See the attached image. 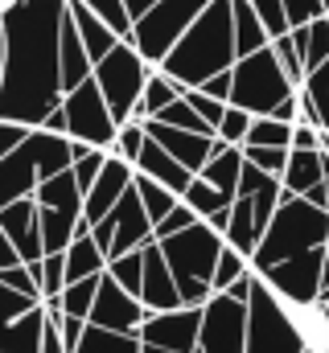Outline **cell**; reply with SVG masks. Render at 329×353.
Here are the masks:
<instances>
[{
  "label": "cell",
  "mask_w": 329,
  "mask_h": 353,
  "mask_svg": "<svg viewBox=\"0 0 329 353\" xmlns=\"http://www.w3.org/2000/svg\"><path fill=\"white\" fill-rule=\"evenodd\" d=\"M70 0H4L0 119L41 128L62 107V25Z\"/></svg>",
  "instance_id": "cell-1"
},
{
  "label": "cell",
  "mask_w": 329,
  "mask_h": 353,
  "mask_svg": "<svg viewBox=\"0 0 329 353\" xmlns=\"http://www.w3.org/2000/svg\"><path fill=\"white\" fill-rule=\"evenodd\" d=\"M239 62L235 50V4L231 0H210V8L181 33V41L164 54L161 70L181 87H202L206 79L231 70Z\"/></svg>",
  "instance_id": "cell-2"
},
{
  "label": "cell",
  "mask_w": 329,
  "mask_h": 353,
  "mask_svg": "<svg viewBox=\"0 0 329 353\" xmlns=\"http://www.w3.org/2000/svg\"><path fill=\"white\" fill-rule=\"evenodd\" d=\"M169 259V271L177 279V292H181V304L189 308H202L210 296H214V267H218V255L227 247L223 230H214L210 222H194L169 239H157Z\"/></svg>",
  "instance_id": "cell-3"
},
{
  "label": "cell",
  "mask_w": 329,
  "mask_h": 353,
  "mask_svg": "<svg viewBox=\"0 0 329 353\" xmlns=\"http://www.w3.org/2000/svg\"><path fill=\"white\" fill-rule=\"evenodd\" d=\"M329 243V210L313 205L309 197H292L284 193L280 210L272 214L255 255H251V267L263 271L272 263H284L292 255H305V251H321Z\"/></svg>",
  "instance_id": "cell-4"
},
{
  "label": "cell",
  "mask_w": 329,
  "mask_h": 353,
  "mask_svg": "<svg viewBox=\"0 0 329 353\" xmlns=\"http://www.w3.org/2000/svg\"><path fill=\"white\" fill-rule=\"evenodd\" d=\"M231 79H235V83H231V103L243 107V111H251V115H272L288 94L301 90L288 79V70L280 66V58H276L272 46H263V50L239 58V62L231 66Z\"/></svg>",
  "instance_id": "cell-5"
},
{
  "label": "cell",
  "mask_w": 329,
  "mask_h": 353,
  "mask_svg": "<svg viewBox=\"0 0 329 353\" xmlns=\"http://www.w3.org/2000/svg\"><path fill=\"white\" fill-rule=\"evenodd\" d=\"M37 201V222H41V243H46V255H58L75 243L79 226L86 222L82 210H86V193L82 185L75 181V169L66 173H54L46 176L33 193Z\"/></svg>",
  "instance_id": "cell-6"
},
{
  "label": "cell",
  "mask_w": 329,
  "mask_h": 353,
  "mask_svg": "<svg viewBox=\"0 0 329 353\" xmlns=\"http://www.w3.org/2000/svg\"><path fill=\"white\" fill-rule=\"evenodd\" d=\"M149 74H153V62L128 37L103 62H95V83H99V90H103V99H107V107H111V115H115L120 128L136 115L140 94L149 87Z\"/></svg>",
  "instance_id": "cell-7"
},
{
  "label": "cell",
  "mask_w": 329,
  "mask_h": 353,
  "mask_svg": "<svg viewBox=\"0 0 329 353\" xmlns=\"http://www.w3.org/2000/svg\"><path fill=\"white\" fill-rule=\"evenodd\" d=\"M247 353H309L284 300L255 275L251 300H247Z\"/></svg>",
  "instance_id": "cell-8"
},
{
  "label": "cell",
  "mask_w": 329,
  "mask_h": 353,
  "mask_svg": "<svg viewBox=\"0 0 329 353\" xmlns=\"http://www.w3.org/2000/svg\"><path fill=\"white\" fill-rule=\"evenodd\" d=\"M206 8H210V0H157L144 17H136L128 41H132L153 66H161L164 54L181 41V33H185Z\"/></svg>",
  "instance_id": "cell-9"
},
{
  "label": "cell",
  "mask_w": 329,
  "mask_h": 353,
  "mask_svg": "<svg viewBox=\"0 0 329 353\" xmlns=\"http://www.w3.org/2000/svg\"><path fill=\"white\" fill-rule=\"evenodd\" d=\"M62 115H66V136H70V140L111 152V144H115V136H120V123H115V115H111L103 90L95 83V74H91L82 87L62 94Z\"/></svg>",
  "instance_id": "cell-10"
},
{
  "label": "cell",
  "mask_w": 329,
  "mask_h": 353,
  "mask_svg": "<svg viewBox=\"0 0 329 353\" xmlns=\"http://www.w3.org/2000/svg\"><path fill=\"white\" fill-rule=\"evenodd\" d=\"M46 300L17 292L0 279V353H41L46 337Z\"/></svg>",
  "instance_id": "cell-11"
},
{
  "label": "cell",
  "mask_w": 329,
  "mask_h": 353,
  "mask_svg": "<svg viewBox=\"0 0 329 353\" xmlns=\"http://www.w3.org/2000/svg\"><path fill=\"white\" fill-rule=\"evenodd\" d=\"M91 234H95V243L103 247L107 259H120V255L140 251L144 243H153V218H149V210H144V201H140V193H136V181H132V189L111 205V214L91 226Z\"/></svg>",
  "instance_id": "cell-12"
},
{
  "label": "cell",
  "mask_w": 329,
  "mask_h": 353,
  "mask_svg": "<svg viewBox=\"0 0 329 353\" xmlns=\"http://www.w3.org/2000/svg\"><path fill=\"white\" fill-rule=\"evenodd\" d=\"M198 353H247V300L231 292H214L202 304Z\"/></svg>",
  "instance_id": "cell-13"
},
{
  "label": "cell",
  "mask_w": 329,
  "mask_h": 353,
  "mask_svg": "<svg viewBox=\"0 0 329 353\" xmlns=\"http://www.w3.org/2000/svg\"><path fill=\"white\" fill-rule=\"evenodd\" d=\"M280 300H292V304H309V300H321L326 292V247L321 251H305V255H292L284 263H272L263 271H255Z\"/></svg>",
  "instance_id": "cell-14"
},
{
  "label": "cell",
  "mask_w": 329,
  "mask_h": 353,
  "mask_svg": "<svg viewBox=\"0 0 329 353\" xmlns=\"http://www.w3.org/2000/svg\"><path fill=\"white\" fill-rule=\"evenodd\" d=\"M144 321H149L144 300L132 296L128 288H120L111 271H103L99 292H95V308H91L86 325H99V329H111V333H140Z\"/></svg>",
  "instance_id": "cell-15"
},
{
  "label": "cell",
  "mask_w": 329,
  "mask_h": 353,
  "mask_svg": "<svg viewBox=\"0 0 329 353\" xmlns=\"http://www.w3.org/2000/svg\"><path fill=\"white\" fill-rule=\"evenodd\" d=\"M198 333H202V308H169V312H149V321L140 325V341L144 345H161L173 353H198Z\"/></svg>",
  "instance_id": "cell-16"
},
{
  "label": "cell",
  "mask_w": 329,
  "mask_h": 353,
  "mask_svg": "<svg viewBox=\"0 0 329 353\" xmlns=\"http://www.w3.org/2000/svg\"><path fill=\"white\" fill-rule=\"evenodd\" d=\"M132 181H136V165L124 161V157H115V152H107V161H103V169L95 176V185L86 189V210H82L86 226L103 222V218L111 214V205L132 189Z\"/></svg>",
  "instance_id": "cell-17"
},
{
  "label": "cell",
  "mask_w": 329,
  "mask_h": 353,
  "mask_svg": "<svg viewBox=\"0 0 329 353\" xmlns=\"http://www.w3.org/2000/svg\"><path fill=\"white\" fill-rule=\"evenodd\" d=\"M144 132L161 144L169 157H177L189 173H202L206 161L218 148V136H202V132H189V128H173V123H161V119H144Z\"/></svg>",
  "instance_id": "cell-18"
},
{
  "label": "cell",
  "mask_w": 329,
  "mask_h": 353,
  "mask_svg": "<svg viewBox=\"0 0 329 353\" xmlns=\"http://www.w3.org/2000/svg\"><path fill=\"white\" fill-rule=\"evenodd\" d=\"M0 226L12 239L21 263H41L46 259V243H41V222H37V201L33 197H21V201L4 205L0 210Z\"/></svg>",
  "instance_id": "cell-19"
},
{
  "label": "cell",
  "mask_w": 329,
  "mask_h": 353,
  "mask_svg": "<svg viewBox=\"0 0 329 353\" xmlns=\"http://www.w3.org/2000/svg\"><path fill=\"white\" fill-rule=\"evenodd\" d=\"M140 300L149 312H169V308H181V292H177V279L169 271L161 243H144V288H140Z\"/></svg>",
  "instance_id": "cell-20"
},
{
  "label": "cell",
  "mask_w": 329,
  "mask_h": 353,
  "mask_svg": "<svg viewBox=\"0 0 329 353\" xmlns=\"http://www.w3.org/2000/svg\"><path fill=\"white\" fill-rule=\"evenodd\" d=\"M181 201H185L202 222H210L214 230H223V234H227V226H231V205H235V197H231V193H223L218 185H210L206 176L194 173L189 189L181 193Z\"/></svg>",
  "instance_id": "cell-21"
},
{
  "label": "cell",
  "mask_w": 329,
  "mask_h": 353,
  "mask_svg": "<svg viewBox=\"0 0 329 353\" xmlns=\"http://www.w3.org/2000/svg\"><path fill=\"white\" fill-rule=\"evenodd\" d=\"M326 173H329V152H321V148H292L288 165L280 173V185H284V193L305 197L313 185L326 181Z\"/></svg>",
  "instance_id": "cell-22"
},
{
  "label": "cell",
  "mask_w": 329,
  "mask_h": 353,
  "mask_svg": "<svg viewBox=\"0 0 329 353\" xmlns=\"http://www.w3.org/2000/svg\"><path fill=\"white\" fill-rule=\"evenodd\" d=\"M136 173H144V176H153V181H161V185H169L177 197L189 189V181H194V173L177 161V157H169L161 144L149 136V144L140 148V157H136Z\"/></svg>",
  "instance_id": "cell-23"
},
{
  "label": "cell",
  "mask_w": 329,
  "mask_h": 353,
  "mask_svg": "<svg viewBox=\"0 0 329 353\" xmlns=\"http://www.w3.org/2000/svg\"><path fill=\"white\" fill-rule=\"evenodd\" d=\"M70 17H75V25H79V37H82V46H86V54H91V62H103L124 37L95 12V8H86L82 0H70Z\"/></svg>",
  "instance_id": "cell-24"
},
{
  "label": "cell",
  "mask_w": 329,
  "mask_h": 353,
  "mask_svg": "<svg viewBox=\"0 0 329 353\" xmlns=\"http://www.w3.org/2000/svg\"><path fill=\"white\" fill-rule=\"evenodd\" d=\"M91 74H95V62H91V54H86V46L79 37V25H75V17L66 8V25H62V90L82 87Z\"/></svg>",
  "instance_id": "cell-25"
},
{
  "label": "cell",
  "mask_w": 329,
  "mask_h": 353,
  "mask_svg": "<svg viewBox=\"0 0 329 353\" xmlns=\"http://www.w3.org/2000/svg\"><path fill=\"white\" fill-rule=\"evenodd\" d=\"M62 255H66V283H79L86 275H103V271H107V255H103V247L95 243V234H91L86 222L79 226L75 243H70Z\"/></svg>",
  "instance_id": "cell-26"
},
{
  "label": "cell",
  "mask_w": 329,
  "mask_h": 353,
  "mask_svg": "<svg viewBox=\"0 0 329 353\" xmlns=\"http://www.w3.org/2000/svg\"><path fill=\"white\" fill-rule=\"evenodd\" d=\"M243 165H247L243 148H239V144H223V140H218L214 157L206 161V169H202L198 176H206V181H210V185H218L223 193L239 197V181H243Z\"/></svg>",
  "instance_id": "cell-27"
},
{
  "label": "cell",
  "mask_w": 329,
  "mask_h": 353,
  "mask_svg": "<svg viewBox=\"0 0 329 353\" xmlns=\"http://www.w3.org/2000/svg\"><path fill=\"white\" fill-rule=\"evenodd\" d=\"M239 255H255V247H259V239H263V230H259V222H255V205H251V197H235V205H231V226H227V234H223Z\"/></svg>",
  "instance_id": "cell-28"
},
{
  "label": "cell",
  "mask_w": 329,
  "mask_h": 353,
  "mask_svg": "<svg viewBox=\"0 0 329 353\" xmlns=\"http://www.w3.org/2000/svg\"><path fill=\"white\" fill-rule=\"evenodd\" d=\"M231 4H235V50H239V58L272 46V33H267L263 17L251 8V0H231Z\"/></svg>",
  "instance_id": "cell-29"
},
{
  "label": "cell",
  "mask_w": 329,
  "mask_h": 353,
  "mask_svg": "<svg viewBox=\"0 0 329 353\" xmlns=\"http://www.w3.org/2000/svg\"><path fill=\"white\" fill-rule=\"evenodd\" d=\"M181 94H185V87H181V83H173L161 66H153L149 87H144V94H140V107H136V115H132V119H153V115H161L164 107H169V103H177Z\"/></svg>",
  "instance_id": "cell-30"
},
{
  "label": "cell",
  "mask_w": 329,
  "mask_h": 353,
  "mask_svg": "<svg viewBox=\"0 0 329 353\" xmlns=\"http://www.w3.org/2000/svg\"><path fill=\"white\" fill-rule=\"evenodd\" d=\"M75 353H144V341H140V333H111V329L86 325Z\"/></svg>",
  "instance_id": "cell-31"
},
{
  "label": "cell",
  "mask_w": 329,
  "mask_h": 353,
  "mask_svg": "<svg viewBox=\"0 0 329 353\" xmlns=\"http://www.w3.org/2000/svg\"><path fill=\"white\" fill-rule=\"evenodd\" d=\"M99 279H103V275H86V279H79V283H66V288H62V296H58V300H50V304H58V312H62V316L91 321V308H95Z\"/></svg>",
  "instance_id": "cell-32"
},
{
  "label": "cell",
  "mask_w": 329,
  "mask_h": 353,
  "mask_svg": "<svg viewBox=\"0 0 329 353\" xmlns=\"http://www.w3.org/2000/svg\"><path fill=\"white\" fill-rule=\"evenodd\" d=\"M292 128L297 123H284L276 115H255V123H251L243 144H255V148H292Z\"/></svg>",
  "instance_id": "cell-33"
},
{
  "label": "cell",
  "mask_w": 329,
  "mask_h": 353,
  "mask_svg": "<svg viewBox=\"0 0 329 353\" xmlns=\"http://www.w3.org/2000/svg\"><path fill=\"white\" fill-rule=\"evenodd\" d=\"M136 193H140V201H144V210H149V218H153V226L161 222L164 214L181 201L169 185H161V181H153V176H144V173H136Z\"/></svg>",
  "instance_id": "cell-34"
},
{
  "label": "cell",
  "mask_w": 329,
  "mask_h": 353,
  "mask_svg": "<svg viewBox=\"0 0 329 353\" xmlns=\"http://www.w3.org/2000/svg\"><path fill=\"white\" fill-rule=\"evenodd\" d=\"M107 271L115 275L120 288H128L132 296H140V288H144V247L140 251H128L120 259H107Z\"/></svg>",
  "instance_id": "cell-35"
},
{
  "label": "cell",
  "mask_w": 329,
  "mask_h": 353,
  "mask_svg": "<svg viewBox=\"0 0 329 353\" xmlns=\"http://www.w3.org/2000/svg\"><path fill=\"white\" fill-rule=\"evenodd\" d=\"M272 50H276L280 66L288 70V79H292L297 87H305V74H309V66H305V50L297 46L292 29H288V33H280V37H272Z\"/></svg>",
  "instance_id": "cell-36"
},
{
  "label": "cell",
  "mask_w": 329,
  "mask_h": 353,
  "mask_svg": "<svg viewBox=\"0 0 329 353\" xmlns=\"http://www.w3.org/2000/svg\"><path fill=\"white\" fill-rule=\"evenodd\" d=\"M153 119H161V123H173V128H189V132H202V136H214V128H210V123H206V119H202L194 107H189V99H185V94H181L177 103H169L161 115H153Z\"/></svg>",
  "instance_id": "cell-37"
},
{
  "label": "cell",
  "mask_w": 329,
  "mask_h": 353,
  "mask_svg": "<svg viewBox=\"0 0 329 353\" xmlns=\"http://www.w3.org/2000/svg\"><path fill=\"white\" fill-rule=\"evenodd\" d=\"M247 271H251V259L239 255V251L227 243V247H223V255H218V267H214V292H227L235 279H243Z\"/></svg>",
  "instance_id": "cell-38"
},
{
  "label": "cell",
  "mask_w": 329,
  "mask_h": 353,
  "mask_svg": "<svg viewBox=\"0 0 329 353\" xmlns=\"http://www.w3.org/2000/svg\"><path fill=\"white\" fill-rule=\"evenodd\" d=\"M144 144H149V132H144V119H128V123L120 128V136H115V144H111V152L136 165V157H140V148H144Z\"/></svg>",
  "instance_id": "cell-39"
},
{
  "label": "cell",
  "mask_w": 329,
  "mask_h": 353,
  "mask_svg": "<svg viewBox=\"0 0 329 353\" xmlns=\"http://www.w3.org/2000/svg\"><path fill=\"white\" fill-rule=\"evenodd\" d=\"M329 58V12L326 17H317V21H309V37H305V66L313 70V66H321Z\"/></svg>",
  "instance_id": "cell-40"
},
{
  "label": "cell",
  "mask_w": 329,
  "mask_h": 353,
  "mask_svg": "<svg viewBox=\"0 0 329 353\" xmlns=\"http://www.w3.org/2000/svg\"><path fill=\"white\" fill-rule=\"evenodd\" d=\"M251 123H255V115L231 103V107H227V115H223V123H218V140H223V144H239V148H243Z\"/></svg>",
  "instance_id": "cell-41"
},
{
  "label": "cell",
  "mask_w": 329,
  "mask_h": 353,
  "mask_svg": "<svg viewBox=\"0 0 329 353\" xmlns=\"http://www.w3.org/2000/svg\"><path fill=\"white\" fill-rule=\"evenodd\" d=\"M86 8H95L120 37H132V12H128V4L124 0H82Z\"/></svg>",
  "instance_id": "cell-42"
},
{
  "label": "cell",
  "mask_w": 329,
  "mask_h": 353,
  "mask_svg": "<svg viewBox=\"0 0 329 353\" xmlns=\"http://www.w3.org/2000/svg\"><path fill=\"white\" fill-rule=\"evenodd\" d=\"M62 288H66V255L58 251V255H46L41 259V296L46 300H58Z\"/></svg>",
  "instance_id": "cell-43"
},
{
  "label": "cell",
  "mask_w": 329,
  "mask_h": 353,
  "mask_svg": "<svg viewBox=\"0 0 329 353\" xmlns=\"http://www.w3.org/2000/svg\"><path fill=\"white\" fill-rule=\"evenodd\" d=\"M185 99H189V107H194V111L214 128V136H218V123H223V115H227L231 103H223V99H214V94H206V90H198V87L185 90Z\"/></svg>",
  "instance_id": "cell-44"
},
{
  "label": "cell",
  "mask_w": 329,
  "mask_h": 353,
  "mask_svg": "<svg viewBox=\"0 0 329 353\" xmlns=\"http://www.w3.org/2000/svg\"><path fill=\"white\" fill-rule=\"evenodd\" d=\"M288 152L292 148H255V144H243V157L255 165V169H263V173L280 176L284 173V165H288Z\"/></svg>",
  "instance_id": "cell-45"
},
{
  "label": "cell",
  "mask_w": 329,
  "mask_h": 353,
  "mask_svg": "<svg viewBox=\"0 0 329 353\" xmlns=\"http://www.w3.org/2000/svg\"><path fill=\"white\" fill-rule=\"evenodd\" d=\"M194 222H198V214H194L185 201H177L161 222L153 226V239H169V234H177V230H185V226H194Z\"/></svg>",
  "instance_id": "cell-46"
},
{
  "label": "cell",
  "mask_w": 329,
  "mask_h": 353,
  "mask_svg": "<svg viewBox=\"0 0 329 353\" xmlns=\"http://www.w3.org/2000/svg\"><path fill=\"white\" fill-rule=\"evenodd\" d=\"M251 8L263 17V25H267L272 37H280V33L292 29V25H288V12H284V0H251Z\"/></svg>",
  "instance_id": "cell-47"
},
{
  "label": "cell",
  "mask_w": 329,
  "mask_h": 353,
  "mask_svg": "<svg viewBox=\"0 0 329 353\" xmlns=\"http://www.w3.org/2000/svg\"><path fill=\"white\" fill-rule=\"evenodd\" d=\"M284 12H288V25L297 29V25H309L317 17H326L329 0H284Z\"/></svg>",
  "instance_id": "cell-48"
},
{
  "label": "cell",
  "mask_w": 329,
  "mask_h": 353,
  "mask_svg": "<svg viewBox=\"0 0 329 353\" xmlns=\"http://www.w3.org/2000/svg\"><path fill=\"white\" fill-rule=\"evenodd\" d=\"M29 132H33V128H25V123H8V119H0V161H4V157L29 136Z\"/></svg>",
  "instance_id": "cell-49"
},
{
  "label": "cell",
  "mask_w": 329,
  "mask_h": 353,
  "mask_svg": "<svg viewBox=\"0 0 329 353\" xmlns=\"http://www.w3.org/2000/svg\"><path fill=\"white\" fill-rule=\"evenodd\" d=\"M41 353H70V350H66V341H62V329H58L54 312L46 316V337H41Z\"/></svg>",
  "instance_id": "cell-50"
},
{
  "label": "cell",
  "mask_w": 329,
  "mask_h": 353,
  "mask_svg": "<svg viewBox=\"0 0 329 353\" xmlns=\"http://www.w3.org/2000/svg\"><path fill=\"white\" fill-rule=\"evenodd\" d=\"M292 148H321V128L297 123V128H292Z\"/></svg>",
  "instance_id": "cell-51"
},
{
  "label": "cell",
  "mask_w": 329,
  "mask_h": 353,
  "mask_svg": "<svg viewBox=\"0 0 329 353\" xmlns=\"http://www.w3.org/2000/svg\"><path fill=\"white\" fill-rule=\"evenodd\" d=\"M231 70H223V74H214V79H206L198 90H206V94H214V99H223V103H231Z\"/></svg>",
  "instance_id": "cell-52"
},
{
  "label": "cell",
  "mask_w": 329,
  "mask_h": 353,
  "mask_svg": "<svg viewBox=\"0 0 329 353\" xmlns=\"http://www.w3.org/2000/svg\"><path fill=\"white\" fill-rule=\"evenodd\" d=\"M21 263V255H17V247H12V239L4 234V226H0V271H8V267Z\"/></svg>",
  "instance_id": "cell-53"
},
{
  "label": "cell",
  "mask_w": 329,
  "mask_h": 353,
  "mask_svg": "<svg viewBox=\"0 0 329 353\" xmlns=\"http://www.w3.org/2000/svg\"><path fill=\"white\" fill-rule=\"evenodd\" d=\"M305 94V90H301ZM309 103H313V111H317V123H321V132H329V94H305Z\"/></svg>",
  "instance_id": "cell-54"
},
{
  "label": "cell",
  "mask_w": 329,
  "mask_h": 353,
  "mask_svg": "<svg viewBox=\"0 0 329 353\" xmlns=\"http://www.w3.org/2000/svg\"><path fill=\"white\" fill-rule=\"evenodd\" d=\"M124 4H128V12H132V25H136V17H144V12H149L157 0H124Z\"/></svg>",
  "instance_id": "cell-55"
},
{
  "label": "cell",
  "mask_w": 329,
  "mask_h": 353,
  "mask_svg": "<svg viewBox=\"0 0 329 353\" xmlns=\"http://www.w3.org/2000/svg\"><path fill=\"white\" fill-rule=\"evenodd\" d=\"M321 300H329V243H326V292H321Z\"/></svg>",
  "instance_id": "cell-56"
},
{
  "label": "cell",
  "mask_w": 329,
  "mask_h": 353,
  "mask_svg": "<svg viewBox=\"0 0 329 353\" xmlns=\"http://www.w3.org/2000/svg\"><path fill=\"white\" fill-rule=\"evenodd\" d=\"M0 74H4V21H0Z\"/></svg>",
  "instance_id": "cell-57"
},
{
  "label": "cell",
  "mask_w": 329,
  "mask_h": 353,
  "mask_svg": "<svg viewBox=\"0 0 329 353\" xmlns=\"http://www.w3.org/2000/svg\"><path fill=\"white\" fill-rule=\"evenodd\" d=\"M144 353H173V350H161V345H144Z\"/></svg>",
  "instance_id": "cell-58"
},
{
  "label": "cell",
  "mask_w": 329,
  "mask_h": 353,
  "mask_svg": "<svg viewBox=\"0 0 329 353\" xmlns=\"http://www.w3.org/2000/svg\"><path fill=\"white\" fill-rule=\"evenodd\" d=\"M321 152H329V132H321Z\"/></svg>",
  "instance_id": "cell-59"
},
{
  "label": "cell",
  "mask_w": 329,
  "mask_h": 353,
  "mask_svg": "<svg viewBox=\"0 0 329 353\" xmlns=\"http://www.w3.org/2000/svg\"><path fill=\"white\" fill-rule=\"evenodd\" d=\"M0 4H4V0H0Z\"/></svg>",
  "instance_id": "cell-60"
}]
</instances>
